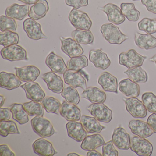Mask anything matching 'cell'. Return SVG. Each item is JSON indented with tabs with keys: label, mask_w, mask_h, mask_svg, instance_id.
Segmentation results:
<instances>
[{
	"label": "cell",
	"mask_w": 156,
	"mask_h": 156,
	"mask_svg": "<svg viewBox=\"0 0 156 156\" xmlns=\"http://www.w3.org/2000/svg\"><path fill=\"white\" fill-rule=\"evenodd\" d=\"M62 43V51L70 58L81 56L83 54L84 51L80 44L72 38L60 37Z\"/></svg>",
	"instance_id": "obj_12"
},
{
	"label": "cell",
	"mask_w": 156,
	"mask_h": 156,
	"mask_svg": "<svg viewBox=\"0 0 156 156\" xmlns=\"http://www.w3.org/2000/svg\"><path fill=\"white\" fill-rule=\"evenodd\" d=\"M149 60L150 62H153L156 64V54L153 57L150 58Z\"/></svg>",
	"instance_id": "obj_54"
},
{
	"label": "cell",
	"mask_w": 156,
	"mask_h": 156,
	"mask_svg": "<svg viewBox=\"0 0 156 156\" xmlns=\"http://www.w3.org/2000/svg\"><path fill=\"white\" fill-rule=\"evenodd\" d=\"M118 87L119 91L128 97H137L140 94V87L138 84L129 78L121 80Z\"/></svg>",
	"instance_id": "obj_24"
},
{
	"label": "cell",
	"mask_w": 156,
	"mask_h": 156,
	"mask_svg": "<svg viewBox=\"0 0 156 156\" xmlns=\"http://www.w3.org/2000/svg\"><path fill=\"white\" fill-rule=\"evenodd\" d=\"M17 24L16 20L12 18L2 15L0 17V30L1 31L15 32L17 30Z\"/></svg>",
	"instance_id": "obj_44"
},
{
	"label": "cell",
	"mask_w": 156,
	"mask_h": 156,
	"mask_svg": "<svg viewBox=\"0 0 156 156\" xmlns=\"http://www.w3.org/2000/svg\"><path fill=\"white\" fill-rule=\"evenodd\" d=\"M89 60L95 67L102 70L107 69L111 64V61L107 55L101 49L91 50L89 52Z\"/></svg>",
	"instance_id": "obj_16"
},
{
	"label": "cell",
	"mask_w": 156,
	"mask_h": 156,
	"mask_svg": "<svg viewBox=\"0 0 156 156\" xmlns=\"http://www.w3.org/2000/svg\"><path fill=\"white\" fill-rule=\"evenodd\" d=\"M27 5H32L35 4L39 0H18Z\"/></svg>",
	"instance_id": "obj_52"
},
{
	"label": "cell",
	"mask_w": 156,
	"mask_h": 156,
	"mask_svg": "<svg viewBox=\"0 0 156 156\" xmlns=\"http://www.w3.org/2000/svg\"><path fill=\"white\" fill-rule=\"evenodd\" d=\"M66 126L68 136L77 142H82L87 136V132L81 122L69 121L66 123Z\"/></svg>",
	"instance_id": "obj_20"
},
{
	"label": "cell",
	"mask_w": 156,
	"mask_h": 156,
	"mask_svg": "<svg viewBox=\"0 0 156 156\" xmlns=\"http://www.w3.org/2000/svg\"><path fill=\"white\" fill-rule=\"evenodd\" d=\"M126 110L132 116L136 118H144L147 116V110L143 102L136 97L124 98Z\"/></svg>",
	"instance_id": "obj_8"
},
{
	"label": "cell",
	"mask_w": 156,
	"mask_h": 156,
	"mask_svg": "<svg viewBox=\"0 0 156 156\" xmlns=\"http://www.w3.org/2000/svg\"><path fill=\"white\" fill-rule=\"evenodd\" d=\"M87 156H103L102 154L98 152L97 151L95 150H94L89 151L87 153Z\"/></svg>",
	"instance_id": "obj_51"
},
{
	"label": "cell",
	"mask_w": 156,
	"mask_h": 156,
	"mask_svg": "<svg viewBox=\"0 0 156 156\" xmlns=\"http://www.w3.org/2000/svg\"><path fill=\"white\" fill-rule=\"evenodd\" d=\"M130 150L139 156H150L153 151L152 144L146 138L134 136L131 139Z\"/></svg>",
	"instance_id": "obj_6"
},
{
	"label": "cell",
	"mask_w": 156,
	"mask_h": 156,
	"mask_svg": "<svg viewBox=\"0 0 156 156\" xmlns=\"http://www.w3.org/2000/svg\"><path fill=\"white\" fill-rule=\"evenodd\" d=\"M81 123L85 130L91 134H99L105 128L94 117H92L83 115L81 117Z\"/></svg>",
	"instance_id": "obj_30"
},
{
	"label": "cell",
	"mask_w": 156,
	"mask_h": 156,
	"mask_svg": "<svg viewBox=\"0 0 156 156\" xmlns=\"http://www.w3.org/2000/svg\"><path fill=\"white\" fill-rule=\"evenodd\" d=\"M124 73L126 75L129 79L138 84L145 83L147 81V72L141 66L128 69L124 72Z\"/></svg>",
	"instance_id": "obj_33"
},
{
	"label": "cell",
	"mask_w": 156,
	"mask_h": 156,
	"mask_svg": "<svg viewBox=\"0 0 156 156\" xmlns=\"http://www.w3.org/2000/svg\"><path fill=\"white\" fill-rule=\"evenodd\" d=\"M67 6L78 9L82 7H86L88 5V0H65Z\"/></svg>",
	"instance_id": "obj_46"
},
{
	"label": "cell",
	"mask_w": 156,
	"mask_h": 156,
	"mask_svg": "<svg viewBox=\"0 0 156 156\" xmlns=\"http://www.w3.org/2000/svg\"><path fill=\"white\" fill-rule=\"evenodd\" d=\"M147 56L138 53L135 50L130 49L121 53L119 56V63L128 69L142 66Z\"/></svg>",
	"instance_id": "obj_3"
},
{
	"label": "cell",
	"mask_w": 156,
	"mask_h": 156,
	"mask_svg": "<svg viewBox=\"0 0 156 156\" xmlns=\"http://www.w3.org/2000/svg\"><path fill=\"white\" fill-rule=\"evenodd\" d=\"M67 156H80V155L77 154L76 153H75V152H72V153H70L69 154H67Z\"/></svg>",
	"instance_id": "obj_55"
},
{
	"label": "cell",
	"mask_w": 156,
	"mask_h": 156,
	"mask_svg": "<svg viewBox=\"0 0 156 156\" xmlns=\"http://www.w3.org/2000/svg\"><path fill=\"white\" fill-rule=\"evenodd\" d=\"M0 97H1V107H2L3 106V105H4V103H5L6 98L4 96L2 95L0 96Z\"/></svg>",
	"instance_id": "obj_53"
},
{
	"label": "cell",
	"mask_w": 156,
	"mask_h": 156,
	"mask_svg": "<svg viewBox=\"0 0 156 156\" xmlns=\"http://www.w3.org/2000/svg\"><path fill=\"white\" fill-rule=\"evenodd\" d=\"M11 111L10 108H0V121H6L10 119Z\"/></svg>",
	"instance_id": "obj_49"
},
{
	"label": "cell",
	"mask_w": 156,
	"mask_h": 156,
	"mask_svg": "<svg viewBox=\"0 0 156 156\" xmlns=\"http://www.w3.org/2000/svg\"><path fill=\"white\" fill-rule=\"evenodd\" d=\"M81 96L89 100L92 104L104 103L106 99L105 93L95 87H87L83 91Z\"/></svg>",
	"instance_id": "obj_25"
},
{
	"label": "cell",
	"mask_w": 156,
	"mask_h": 156,
	"mask_svg": "<svg viewBox=\"0 0 156 156\" xmlns=\"http://www.w3.org/2000/svg\"><path fill=\"white\" fill-rule=\"evenodd\" d=\"M62 96L68 103L75 105H78L81 100L79 93L76 88L67 84L64 86Z\"/></svg>",
	"instance_id": "obj_37"
},
{
	"label": "cell",
	"mask_w": 156,
	"mask_h": 156,
	"mask_svg": "<svg viewBox=\"0 0 156 156\" xmlns=\"http://www.w3.org/2000/svg\"><path fill=\"white\" fill-rule=\"evenodd\" d=\"M20 134V132L17 124L12 120L2 121L0 123V135L7 137L9 134Z\"/></svg>",
	"instance_id": "obj_41"
},
{
	"label": "cell",
	"mask_w": 156,
	"mask_h": 156,
	"mask_svg": "<svg viewBox=\"0 0 156 156\" xmlns=\"http://www.w3.org/2000/svg\"><path fill=\"white\" fill-rule=\"evenodd\" d=\"M73 39L80 44H92L94 41V36L89 30H78L76 29L72 32Z\"/></svg>",
	"instance_id": "obj_34"
},
{
	"label": "cell",
	"mask_w": 156,
	"mask_h": 156,
	"mask_svg": "<svg viewBox=\"0 0 156 156\" xmlns=\"http://www.w3.org/2000/svg\"><path fill=\"white\" fill-rule=\"evenodd\" d=\"M141 2L148 11L156 14V0H141Z\"/></svg>",
	"instance_id": "obj_47"
},
{
	"label": "cell",
	"mask_w": 156,
	"mask_h": 156,
	"mask_svg": "<svg viewBox=\"0 0 156 156\" xmlns=\"http://www.w3.org/2000/svg\"><path fill=\"white\" fill-rule=\"evenodd\" d=\"M103 156H118L119 152L115 148L112 140L105 143L102 147Z\"/></svg>",
	"instance_id": "obj_45"
},
{
	"label": "cell",
	"mask_w": 156,
	"mask_h": 156,
	"mask_svg": "<svg viewBox=\"0 0 156 156\" xmlns=\"http://www.w3.org/2000/svg\"><path fill=\"white\" fill-rule=\"evenodd\" d=\"M0 155L1 156H15V153L12 150L9 145L2 144L0 145Z\"/></svg>",
	"instance_id": "obj_48"
},
{
	"label": "cell",
	"mask_w": 156,
	"mask_h": 156,
	"mask_svg": "<svg viewBox=\"0 0 156 156\" xmlns=\"http://www.w3.org/2000/svg\"><path fill=\"white\" fill-rule=\"evenodd\" d=\"M134 41L136 45L140 49L149 50L156 47V38L151 34L136 32Z\"/></svg>",
	"instance_id": "obj_29"
},
{
	"label": "cell",
	"mask_w": 156,
	"mask_h": 156,
	"mask_svg": "<svg viewBox=\"0 0 156 156\" xmlns=\"http://www.w3.org/2000/svg\"><path fill=\"white\" fill-rule=\"evenodd\" d=\"M100 9L106 14L108 21L116 25L122 24L126 20L121 9L115 4L108 3Z\"/></svg>",
	"instance_id": "obj_15"
},
{
	"label": "cell",
	"mask_w": 156,
	"mask_h": 156,
	"mask_svg": "<svg viewBox=\"0 0 156 156\" xmlns=\"http://www.w3.org/2000/svg\"><path fill=\"white\" fill-rule=\"evenodd\" d=\"M129 127L133 134L144 138L150 136L154 133L147 123L139 119L130 120Z\"/></svg>",
	"instance_id": "obj_21"
},
{
	"label": "cell",
	"mask_w": 156,
	"mask_h": 156,
	"mask_svg": "<svg viewBox=\"0 0 156 156\" xmlns=\"http://www.w3.org/2000/svg\"><path fill=\"white\" fill-rule=\"evenodd\" d=\"M80 72L73 70H67L63 74V78L66 84L74 88L81 87L83 90L87 88L85 77L88 81L87 76Z\"/></svg>",
	"instance_id": "obj_9"
},
{
	"label": "cell",
	"mask_w": 156,
	"mask_h": 156,
	"mask_svg": "<svg viewBox=\"0 0 156 156\" xmlns=\"http://www.w3.org/2000/svg\"><path fill=\"white\" fill-rule=\"evenodd\" d=\"M138 28L140 30L145 32L148 34L156 33V19L145 18L138 23Z\"/></svg>",
	"instance_id": "obj_42"
},
{
	"label": "cell",
	"mask_w": 156,
	"mask_h": 156,
	"mask_svg": "<svg viewBox=\"0 0 156 156\" xmlns=\"http://www.w3.org/2000/svg\"><path fill=\"white\" fill-rule=\"evenodd\" d=\"M87 109L99 122L108 123L112 120L113 111L104 103L91 104Z\"/></svg>",
	"instance_id": "obj_7"
},
{
	"label": "cell",
	"mask_w": 156,
	"mask_h": 156,
	"mask_svg": "<svg viewBox=\"0 0 156 156\" xmlns=\"http://www.w3.org/2000/svg\"><path fill=\"white\" fill-rule=\"evenodd\" d=\"M32 146L34 153L39 156H53L57 153L51 142L42 137L36 140Z\"/></svg>",
	"instance_id": "obj_17"
},
{
	"label": "cell",
	"mask_w": 156,
	"mask_h": 156,
	"mask_svg": "<svg viewBox=\"0 0 156 156\" xmlns=\"http://www.w3.org/2000/svg\"><path fill=\"white\" fill-rule=\"evenodd\" d=\"M100 32L104 39L110 44L120 45L129 39L128 36L124 34L117 26L112 23L102 25Z\"/></svg>",
	"instance_id": "obj_1"
},
{
	"label": "cell",
	"mask_w": 156,
	"mask_h": 156,
	"mask_svg": "<svg viewBox=\"0 0 156 156\" xmlns=\"http://www.w3.org/2000/svg\"><path fill=\"white\" fill-rule=\"evenodd\" d=\"M23 105L26 112L30 116H43L44 115V108L40 102L31 100L30 102L23 103Z\"/></svg>",
	"instance_id": "obj_39"
},
{
	"label": "cell",
	"mask_w": 156,
	"mask_h": 156,
	"mask_svg": "<svg viewBox=\"0 0 156 156\" xmlns=\"http://www.w3.org/2000/svg\"><path fill=\"white\" fill-rule=\"evenodd\" d=\"M29 12L30 10L28 5H20L14 3L6 9L5 14L7 17L17 20L22 21L29 15Z\"/></svg>",
	"instance_id": "obj_27"
},
{
	"label": "cell",
	"mask_w": 156,
	"mask_h": 156,
	"mask_svg": "<svg viewBox=\"0 0 156 156\" xmlns=\"http://www.w3.org/2000/svg\"><path fill=\"white\" fill-rule=\"evenodd\" d=\"M42 78L47 84L49 90L56 94H62L64 85L61 76L51 71L44 74Z\"/></svg>",
	"instance_id": "obj_19"
},
{
	"label": "cell",
	"mask_w": 156,
	"mask_h": 156,
	"mask_svg": "<svg viewBox=\"0 0 156 156\" xmlns=\"http://www.w3.org/2000/svg\"><path fill=\"white\" fill-rule=\"evenodd\" d=\"M41 103L47 113H53L56 115L60 114L62 105L57 98L51 96L45 97Z\"/></svg>",
	"instance_id": "obj_36"
},
{
	"label": "cell",
	"mask_w": 156,
	"mask_h": 156,
	"mask_svg": "<svg viewBox=\"0 0 156 156\" xmlns=\"http://www.w3.org/2000/svg\"><path fill=\"white\" fill-rule=\"evenodd\" d=\"M98 83L105 92L118 94L117 78L108 72H103L98 77Z\"/></svg>",
	"instance_id": "obj_23"
},
{
	"label": "cell",
	"mask_w": 156,
	"mask_h": 156,
	"mask_svg": "<svg viewBox=\"0 0 156 156\" xmlns=\"http://www.w3.org/2000/svg\"><path fill=\"white\" fill-rule=\"evenodd\" d=\"M68 19L72 25L78 30H90L93 24L87 13L75 9L70 12Z\"/></svg>",
	"instance_id": "obj_4"
},
{
	"label": "cell",
	"mask_w": 156,
	"mask_h": 156,
	"mask_svg": "<svg viewBox=\"0 0 156 156\" xmlns=\"http://www.w3.org/2000/svg\"><path fill=\"white\" fill-rule=\"evenodd\" d=\"M25 91L28 99L37 102H41L45 97V93L38 83L29 82L21 86Z\"/></svg>",
	"instance_id": "obj_13"
},
{
	"label": "cell",
	"mask_w": 156,
	"mask_h": 156,
	"mask_svg": "<svg viewBox=\"0 0 156 156\" xmlns=\"http://www.w3.org/2000/svg\"><path fill=\"white\" fill-rule=\"evenodd\" d=\"M68 70L80 72L88 65V60L86 55H83L71 58L67 62Z\"/></svg>",
	"instance_id": "obj_38"
},
{
	"label": "cell",
	"mask_w": 156,
	"mask_h": 156,
	"mask_svg": "<svg viewBox=\"0 0 156 156\" xmlns=\"http://www.w3.org/2000/svg\"><path fill=\"white\" fill-rule=\"evenodd\" d=\"M22 84V82L16 75L5 72L0 73V86L2 88L11 91L18 88Z\"/></svg>",
	"instance_id": "obj_26"
},
{
	"label": "cell",
	"mask_w": 156,
	"mask_h": 156,
	"mask_svg": "<svg viewBox=\"0 0 156 156\" xmlns=\"http://www.w3.org/2000/svg\"><path fill=\"white\" fill-rule=\"evenodd\" d=\"M49 10V4L46 0H39L31 7L28 15L34 20H39L46 16Z\"/></svg>",
	"instance_id": "obj_28"
},
{
	"label": "cell",
	"mask_w": 156,
	"mask_h": 156,
	"mask_svg": "<svg viewBox=\"0 0 156 156\" xmlns=\"http://www.w3.org/2000/svg\"><path fill=\"white\" fill-rule=\"evenodd\" d=\"M1 55L3 59L10 62L28 60L27 51L18 44L4 47L1 51Z\"/></svg>",
	"instance_id": "obj_5"
},
{
	"label": "cell",
	"mask_w": 156,
	"mask_h": 156,
	"mask_svg": "<svg viewBox=\"0 0 156 156\" xmlns=\"http://www.w3.org/2000/svg\"><path fill=\"white\" fill-rule=\"evenodd\" d=\"M147 123L149 125L154 133H156V113H152L147 119Z\"/></svg>",
	"instance_id": "obj_50"
},
{
	"label": "cell",
	"mask_w": 156,
	"mask_h": 156,
	"mask_svg": "<svg viewBox=\"0 0 156 156\" xmlns=\"http://www.w3.org/2000/svg\"><path fill=\"white\" fill-rule=\"evenodd\" d=\"M120 9L128 20L134 22L138 20L140 12L136 9L134 3L123 2L120 5Z\"/></svg>",
	"instance_id": "obj_35"
},
{
	"label": "cell",
	"mask_w": 156,
	"mask_h": 156,
	"mask_svg": "<svg viewBox=\"0 0 156 156\" xmlns=\"http://www.w3.org/2000/svg\"><path fill=\"white\" fill-rule=\"evenodd\" d=\"M15 74L22 82H34L41 74L40 69L33 65L15 67Z\"/></svg>",
	"instance_id": "obj_14"
},
{
	"label": "cell",
	"mask_w": 156,
	"mask_h": 156,
	"mask_svg": "<svg viewBox=\"0 0 156 156\" xmlns=\"http://www.w3.org/2000/svg\"><path fill=\"white\" fill-rule=\"evenodd\" d=\"M60 114L67 121H79L81 118L80 108L74 104L64 101L61 106Z\"/></svg>",
	"instance_id": "obj_22"
},
{
	"label": "cell",
	"mask_w": 156,
	"mask_h": 156,
	"mask_svg": "<svg viewBox=\"0 0 156 156\" xmlns=\"http://www.w3.org/2000/svg\"><path fill=\"white\" fill-rule=\"evenodd\" d=\"M105 143L103 137L99 134L87 136L82 141L81 148L85 151L96 149Z\"/></svg>",
	"instance_id": "obj_31"
},
{
	"label": "cell",
	"mask_w": 156,
	"mask_h": 156,
	"mask_svg": "<svg viewBox=\"0 0 156 156\" xmlns=\"http://www.w3.org/2000/svg\"><path fill=\"white\" fill-rule=\"evenodd\" d=\"M10 109L12 118L20 125H24L29 122V115L23 108V105L15 103L10 106Z\"/></svg>",
	"instance_id": "obj_32"
},
{
	"label": "cell",
	"mask_w": 156,
	"mask_h": 156,
	"mask_svg": "<svg viewBox=\"0 0 156 156\" xmlns=\"http://www.w3.org/2000/svg\"><path fill=\"white\" fill-rule=\"evenodd\" d=\"M23 30L30 39L34 41L47 39L48 37L43 32L41 26L34 20L29 18L23 23Z\"/></svg>",
	"instance_id": "obj_10"
},
{
	"label": "cell",
	"mask_w": 156,
	"mask_h": 156,
	"mask_svg": "<svg viewBox=\"0 0 156 156\" xmlns=\"http://www.w3.org/2000/svg\"><path fill=\"white\" fill-rule=\"evenodd\" d=\"M132 1H139V0H132Z\"/></svg>",
	"instance_id": "obj_56"
},
{
	"label": "cell",
	"mask_w": 156,
	"mask_h": 156,
	"mask_svg": "<svg viewBox=\"0 0 156 156\" xmlns=\"http://www.w3.org/2000/svg\"><path fill=\"white\" fill-rule=\"evenodd\" d=\"M141 100L149 112L156 113V96L151 92H146L141 96Z\"/></svg>",
	"instance_id": "obj_43"
},
{
	"label": "cell",
	"mask_w": 156,
	"mask_h": 156,
	"mask_svg": "<svg viewBox=\"0 0 156 156\" xmlns=\"http://www.w3.org/2000/svg\"><path fill=\"white\" fill-rule=\"evenodd\" d=\"M19 41L20 36L15 32L7 31L0 33V44L4 47L18 44Z\"/></svg>",
	"instance_id": "obj_40"
},
{
	"label": "cell",
	"mask_w": 156,
	"mask_h": 156,
	"mask_svg": "<svg viewBox=\"0 0 156 156\" xmlns=\"http://www.w3.org/2000/svg\"><path fill=\"white\" fill-rule=\"evenodd\" d=\"M45 64L52 72L59 74H63L68 70L63 59L54 52H51L47 55Z\"/></svg>",
	"instance_id": "obj_18"
},
{
	"label": "cell",
	"mask_w": 156,
	"mask_h": 156,
	"mask_svg": "<svg viewBox=\"0 0 156 156\" xmlns=\"http://www.w3.org/2000/svg\"><path fill=\"white\" fill-rule=\"evenodd\" d=\"M32 127L34 132L42 138L53 136L55 131L51 121L41 116H36L31 120Z\"/></svg>",
	"instance_id": "obj_2"
},
{
	"label": "cell",
	"mask_w": 156,
	"mask_h": 156,
	"mask_svg": "<svg viewBox=\"0 0 156 156\" xmlns=\"http://www.w3.org/2000/svg\"><path fill=\"white\" fill-rule=\"evenodd\" d=\"M114 145L119 150H128L130 148V136L124 128L118 127L114 129L112 136Z\"/></svg>",
	"instance_id": "obj_11"
}]
</instances>
